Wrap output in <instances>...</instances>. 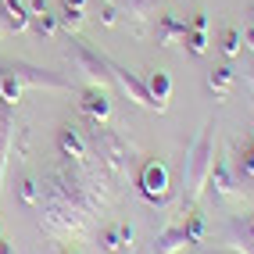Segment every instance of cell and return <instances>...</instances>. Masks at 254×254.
Returning <instances> with one entry per match:
<instances>
[{"instance_id": "cell-1", "label": "cell", "mask_w": 254, "mask_h": 254, "mask_svg": "<svg viewBox=\"0 0 254 254\" xmlns=\"http://www.w3.org/2000/svg\"><path fill=\"white\" fill-rule=\"evenodd\" d=\"M211 161H215V122H208L197 132L190 154L183 161V208L200 200V193L208 186V176H211Z\"/></svg>"}, {"instance_id": "cell-22", "label": "cell", "mask_w": 254, "mask_h": 254, "mask_svg": "<svg viewBox=\"0 0 254 254\" xmlns=\"http://www.w3.org/2000/svg\"><path fill=\"white\" fill-rule=\"evenodd\" d=\"M183 229H186V236H190V244H200V240L208 236V222H204L200 215H186Z\"/></svg>"}, {"instance_id": "cell-20", "label": "cell", "mask_w": 254, "mask_h": 254, "mask_svg": "<svg viewBox=\"0 0 254 254\" xmlns=\"http://www.w3.org/2000/svg\"><path fill=\"white\" fill-rule=\"evenodd\" d=\"M18 200H22L25 208H36V204H40V183L32 179V176H25V179L18 183Z\"/></svg>"}, {"instance_id": "cell-12", "label": "cell", "mask_w": 254, "mask_h": 254, "mask_svg": "<svg viewBox=\"0 0 254 254\" xmlns=\"http://www.w3.org/2000/svg\"><path fill=\"white\" fill-rule=\"evenodd\" d=\"M132 236H136V233H132V226H129V222L104 226V229H100V247H104L108 254H118L122 247H129V251H132Z\"/></svg>"}, {"instance_id": "cell-18", "label": "cell", "mask_w": 254, "mask_h": 254, "mask_svg": "<svg viewBox=\"0 0 254 254\" xmlns=\"http://www.w3.org/2000/svg\"><path fill=\"white\" fill-rule=\"evenodd\" d=\"M233 82H236V72H233V68H215V72H208V90L215 93V100H226L229 90H233Z\"/></svg>"}, {"instance_id": "cell-13", "label": "cell", "mask_w": 254, "mask_h": 254, "mask_svg": "<svg viewBox=\"0 0 254 254\" xmlns=\"http://www.w3.org/2000/svg\"><path fill=\"white\" fill-rule=\"evenodd\" d=\"M186 32H190V25H186L183 18H176V14H161L158 25H154V40L161 47H172L176 40H186Z\"/></svg>"}, {"instance_id": "cell-27", "label": "cell", "mask_w": 254, "mask_h": 254, "mask_svg": "<svg viewBox=\"0 0 254 254\" xmlns=\"http://www.w3.org/2000/svg\"><path fill=\"white\" fill-rule=\"evenodd\" d=\"M190 29H208V14H197V18H193V25Z\"/></svg>"}, {"instance_id": "cell-5", "label": "cell", "mask_w": 254, "mask_h": 254, "mask_svg": "<svg viewBox=\"0 0 254 254\" xmlns=\"http://www.w3.org/2000/svg\"><path fill=\"white\" fill-rule=\"evenodd\" d=\"M140 193H143V200L147 204H168V197H172V176H168V165L161 161V158H150V161H143V168H140Z\"/></svg>"}, {"instance_id": "cell-8", "label": "cell", "mask_w": 254, "mask_h": 254, "mask_svg": "<svg viewBox=\"0 0 254 254\" xmlns=\"http://www.w3.org/2000/svg\"><path fill=\"white\" fill-rule=\"evenodd\" d=\"M111 79H115V86L122 90V97H129L132 104H140V108H147V111H158V104H154L150 93H147V82H143L136 72H129V68H122V64L111 61Z\"/></svg>"}, {"instance_id": "cell-26", "label": "cell", "mask_w": 254, "mask_h": 254, "mask_svg": "<svg viewBox=\"0 0 254 254\" xmlns=\"http://www.w3.org/2000/svg\"><path fill=\"white\" fill-rule=\"evenodd\" d=\"M244 229V236H247V244H254V218H244V222H236Z\"/></svg>"}, {"instance_id": "cell-21", "label": "cell", "mask_w": 254, "mask_h": 254, "mask_svg": "<svg viewBox=\"0 0 254 254\" xmlns=\"http://www.w3.org/2000/svg\"><path fill=\"white\" fill-rule=\"evenodd\" d=\"M82 22H86V11H79V7H61V14H58V25H64L68 32H79Z\"/></svg>"}, {"instance_id": "cell-11", "label": "cell", "mask_w": 254, "mask_h": 254, "mask_svg": "<svg viewBox=\"0 0 254 254\" xmlns=\"http://www.w3.org/2000/svg\"><path fill=\"white\" fill-rule=\"evenodd\" d=\"M190 247V236H186L183 226H168L165 233L154 236V244H150V254H179Z\"/></svg>"}, {"instance_id": "cell-25", "label": "cell", "mask_w": 254, "mask_h": 254, "mask_svg": "<svg viewBox=\"0 0 254 254\" xmlns=\"http://www.w3.org/2000/svg\"><path fill=\"white\" fill-rule=\"evenodd\" d=\"M100 22H104V25H118V7H115V4H108V7H104V14H100Z\"/></svg>"}, {"instance_id": "cell-30", "label": "cell", "mask_w": 254, "mask_h": 254, "mask_svg": "<svg viewBox=\"0 0 254 254\" xmlns=\"http://www.w3.org/2000/svg\"><path fill=\"white\" fill-rule=\"evenodd\" d=\"M0 254H14V247H11V244L4 240V236H0Z\"/></svg>"}, {"instance_id": "cell-3", "label": "cell", "mask_w": 254, "mask_h": 254, "mask_svg": "<svg viewBox=\"0 0 254 254\" xmlns=\"http://www.w3.org/2000/svg\"><path fill=\"white\" fill-rule=\"evenodd\" d=\"M36 208H40L43 233L58 236V240H75V236H82L90 229V215L82 208H75V204H68V200L54 197V193H43L40 190V204Z\"/></svg>"}, {"instance_id": "cell-6", "label": "cell", "mask_w": 254, "mask_h": 254, "mask_svg": "<svg viewBox=\"0 0 254 254\" xmlns=\"http://www.w3.org/2000/svg\"><path fill=\"white\" fill-rule=\"evenodd\" d=\"M58 154L68 161V165H93L86 129H79V126H72V122H64V126L58 129Z\"/></svg>"}, {"instance_id": "cell-15", "label": "cell", "mask_w": 254, "mask_h": 254, "mask_svg": "<svg viewBox=\"0 0 254 254\" xmlns=\"http://www.w3.org/2000/svg\"><path fill=\"white\" fill-rule=\"evenodd\" d=\"M158 4H161V0H115V7L122 11V14H129L136 25H143L150 14L158 11Z\"/></svg>"}, {"instance_id": "cell-24", "label": "cell", "mask_w": 254, "mask_h": 254, "mask_svg": "<svg viewBox=\"0 0 254 254\" xmlns=\"http://www.w3.org/2000/svg\"><path fill=\"white\" fill-rule=\"evenodd\" d=\"M186 47H190V54H204V50H208V36H204V29H190V32H186Z\"/></svg>"}, {"instance_id": "cell-29", "label": "cell", "mask_w": 254, "mask_h": 254, "mask_svg": "<svg viewBox=\"0 0 254 254\" xmlns=\"http://www.w3.org/2000/svg\"><path fill=\"white\" fill-rule=\"evenodd\" d=\"M82 4L86 0H61V7H79V11H82Z\"/></svg>"}, {"instance_id": "cell-28", "label": "cell", "mask_w": 254, "mask_h": 254, "mask_svg": "<svg viewBox=\"0 0 254 254\" xmlns=\"http://www.w3.org/2000/svg\"><path fill=\"white\" fill-rule=\"evenodd\" d=\"M4 32H11V29H7V14H4V4H0V36H4Z\"/></svg>"}, {"instance_id": "cell-17", "label": "cell", "mask_w": 254, "mask_h": 254, "mask_svg": "<svg viewBox=\"0 0 254 254\" xmlns=\"http://www.w3.org/2000/svg\"><path fill=\"white\" fill-rule=\"evenodd\" d=\"M0 4H4L7 29H11V32H25V29L32 25V14H29V7L22 4V0H0Z\"/></svg>"}, {"instance_id": "cell-2", "label": "cell", "mask_w": 254, "mask_h": 254, "mask_svg": "<svg viewBox=\"0 0 254 254\" xmlns=\"http://www.w3.org/2000/svg\"><path fill=\"white\" fill-rule=\"evenodd\" d=\"M86 140H90V154L93 161L104 168V172L115 179V183H122L129 179V143L118 136L115 129H108V122H90L86 129Z\"/></svg>"}, {"instance_id": "cell-16", "label": "cell", "mask_w": 254, "mask_h": 254, "mask_svg": "<svg viewBox=\"0 0 254 254\" xmlns=\"http://www.w3.org/2000/svg\"><path fill=\"white\" fill-rule=\"evenodd\" d=\"M29 14H32V25H36L40 36H54V32H58V14L47 11V0H32Z\"/></svg>"}, {"instance_id": "cell-4", "label": "cell", "mask_w": 254, "mask_h": 254, "mask_svg": "<svg viewBox=\"0 0 254 254\" xmlns=\"http://www.w3.org/2000/svg\"><path fill=\"white\" fill-rule=\"evenodd\" d=\"M68 61H72V68L79 72V79H86L93 90L115 86V79H111V61L100 54V50L86 47L82 40H72V43H68Z\"/></svg>"}, {"instance_id": "cell-10", "label": "cell", "mask_w": 254, "mask_h": 254, "mask_svg": "<svg viewBox=\"0 0 254 254\" xmlns=\"http://www.w3.org/2000/svg\"><path fill=\"white\" fill-rule=\"evenodd\" d=\"M79 108H82V115L90 118V122H108L111 118V97H108V90H86L82 93V100H79Z\"/></svg>"}, {"instance_id": "cell-19", "label": "cell", "mask_w": 254, "mask_h": 254, "mask_svg": "<svg viewBox=\"0 0 254 254\" xmlns=\"http://www.w3.org/2000/svg\"><path fill=\"white\" fill-rule=\"evenodd\" d=\"M236 179H240V183H254V136H251V143L244 147L240 161H236Z\"/></svg>"}, {"instance_id": "cell-32", "label": "cell", "mask_w": 254, "mask_h": 254, "mask_svg": "<svg viewBox=\"0 0 254 254\" xmlns=\"http://www.w3.org/2000/svg\"><path fill=\"white\" fill-rule=\"evenodd\" d=\"M204 254H244V251H204Z\"/></svg>"}, {"instance_id": "cell-9", "label": "cell", "mask_w": 254, "mask_h": 254, "mask_svg": "<svg viewBox=\"0 0 254 254\" xmlns=\"http://www.w3.org/2000/svg\"><path fill=\"white\" fill-rule=\"evenodd\" d=\"M14 143V108L0 104V193H4V176H7V158Z\"/></svg>"}, {"instance_id": "cell-23", "label": "cell", "mask_w": 254, "mask_h": 254, "mask_svg": "<svg viewBox=\"0 0 254 254\" xmlns=\"http://www.w3.org/2000/svg\"><path fill=\"white\" fill-rule=\"evenodd\" d=\"M240 43H244L240 29H226V32H222V54H226V58H236V54H240Z\"/></svg>"}, {"instance_id": "cell-31", "label": "cell", "mask_w": 254, "mask_h": 254, "mask_svg": "<svg viewBox=\"0 0 254 254\" xmlns=\"http://www.w3.org/2000/svg\"><path fill=\"white\" fill-rule=\"evenodd\" d=\"M54 254H79V251H75V247H58Z\"/></svg>"}, {"instance_id": "cell-14", "label": "cell", "mask_w": 254, "mask_h": 254, "mask_svg": "<svg viewBox=\"0 0 254 254\" xmlns=\"http://www.w3.org/2000/svg\"><path fill=\"white\" fill-rule=\"evenodd\" d=\"M143 82H147V93H150V100L158 104V111H165V108H168V97H172V79H168V72L154 68Z\"/></svg>"}, {"instance_id": "cell-7", "label": "cell", "mask_w": 254, "mask_h": 254, "mask_svg": "<svg viewBox=\"0 0 254 254\" xmlns=\"http://www.w3.org/2000/svg\"><path fill=\"white\" fill-rule=\"evenodd\" d=\"M208 186H211V197L222 200V204H226V200H236V197H240V179H236V168H233L229 154H215Z\"/></svg>"}]
</instances>
